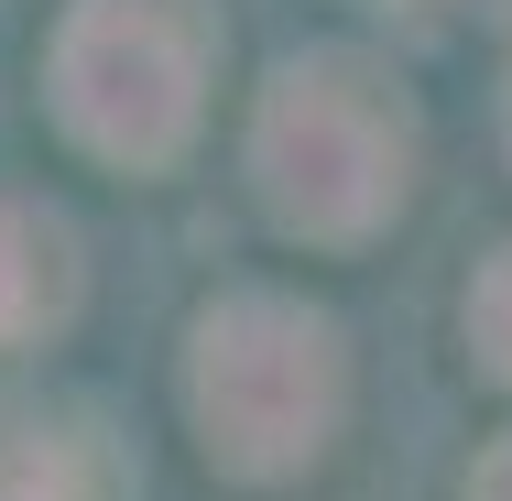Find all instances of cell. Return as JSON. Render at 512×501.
Here are the masks:
<instances>
[{"label":"cell","mask_w":512,"mask_h":501,"mask_svg":"<svg viewBox=\"0 0 512 501\" xmlns=\"http://www.w3.org/2000/svg\"><path fill=\"white\" fill-rule=\"evenodd\" d=\"M338 414H349L338 316H316L306 295H273V284L197 305V327H186V425H197L218 480H251V491L306 480L338 447Z\"/></svg>","instance_id":"6da1fadb"},{"label":"cell","mask_w":512,"mask_h":501,"mask_svg":"<svg viewBox=\"0 0 512 501\" xmlns=\"http://www.w3.org/2000/svg\"><path fill=\"white\" fill-rule=\"evenodd\" d=\"M414 186V109L393 77L349 44L284 55L273 88L251 99V197L273 207V229L295 240H371Z\"/></svg>","instance_id":"7a4b0ae2"},{"label":"cell","mask_w":512,"mask_h":501,"mask_svg":"<svg viewBox=\"0 0 512 501\" xmlns=\"http://www.w3.org/2000/svg\"><path fill=\"white\" fill-rule=\"evenodd\" d=\"M218 77V11L207 0H66L44 44V99L77 153L120 175H164L197 142Z\"/></svg>","instance_id":"3957f363"},{"label":"cell","mask_w":512,"mask_h":501,"mask_svg":"<svg viewBox=\"0 0 512 501\" xmlns=\"http://www.w3.org/2000/svg\"><path fill=\"white\" fill-rule=\"evenodd\" d=\"M66 295H77V273H66V229L0 197V349L44 338V327L66 316Z\"/></svg>","instance_id":"277c9868"},{"label":"cell","mask_w":512,"mask_h":501,"mask_svg":"<svg viewBox=\"0 0 512 501\" xmlns=\"http://www.w3.org/2000/svg\"><path fill=\"white\" fill-rule=\"evenodd\" d=\"M469 360H480V382L512 393V240L469 273Z\"/></svg>","instance_id":"5b68a950"},{"label":"cell","mask_w":512,"mask_h":501,"mask_svg":"<svg viewBox=\"0 0 512 501\" xmlns=\"http://www.w3.org/2000/svg\"><path fill=\"white\" fill-rule=\"evenodd\" d=\"M0 501H77V491H66V469H55V458L0 447Z\"/></svg>","instance_id":"8992f818"},{"label":"cell","mask_w":512,"mask_h":501,"mask_svg":"<svg viewBox=\"0 0 512 501\" xmlns=\"http://www.w3.org/2000/svg\"><path fill=\"white\" fill-rule=\"evenodd\" d=\"M469 501H512V436H491V458L469 469Z\"/></svg>","instance_id":"52a82bcc"}]
</instances>
